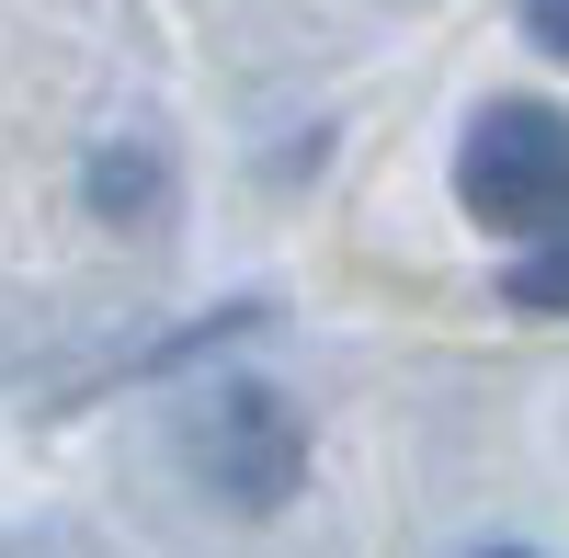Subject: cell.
<instances>
[{"label":"cell","mask_w":569,"mask_h":558,"mask_svg":"<svg viewBox=\"0 0 569 558\" xmlns=\"http://www.w3.org/2000/svg\"><path fill=\"white\" fill-rule=\"evenodd\" d=\"M456 195L501 240H547L569 228V114L558 103H490L456 149Z\"/></svg>","instance_id":"cell-1"},{"label":"cell","mask_w":569,"mask_h":558,"mask_svg":"<svg viewBox=\"0 0 569 558\" xmlns=\"http://www.w3.org/2000/svg\"><path fill=\"white\" fill-rule=\"evenodd\" d=\"M194 468H206V490L217 501H240V514H273L284 490H297V468H308V445H297V410H284L273 388H217L206 410H194Z\"/></svg>","instance_id":"cell-2"},{"label":"cell","mask_w":569,"mask_h":558,"mask_svg":"<svg viewBox=\"0 0 569 558\" xmlns=\"http://www.w3.org/2000/svg\"><path fill=\"white\" fill-rule=\"evenodd\" d=\"M501 286H512V308H569V228H547V240L512 262Z\"/></svg>","instance_id":"cell-3"},{"label":"cell","mask_w":569,"mask_h":558,"mask_svg":"<svg viewBox=\"0 0 569 558\" xmlns=\"http://www.w3.org/2000/svg\"><path fill=\"white\" fill-rule=\"evenodd\" d=\"M525 34L547 46V58H569V0H525Z\"/></svg>","instance_id":"cell-4"},{"label":"cell","mask_w":569,"mask_h":558,"mask_svg":"<svg viewBox=\"0 0 569 558\" xmlns=\"http://www.w3.org/2000/svg\"><path fill=\"white\" fill-rule=\"evenodd\" d=\"M490 558H525V547H490Z\"/></svg>","instance_id":"cell-5"}]
</instances>
